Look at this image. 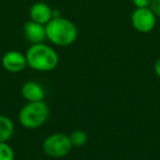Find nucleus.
<instances>
[{"label": "nucleus", "instance_id": "obj_1", "mask_svg": "<svg viewBox=\"0 0 160 160\" xmlns=\"http://www.w3.org/2000/svg\"><path fill=\"white\" fill-rule=\"evenodd\" d=\"M28 67L35 71L48 72L57 68L59 56L56 49L45 43L32 44L25 53Z\"/></svg>", "mask_w": 160, "mask_h": 160}, {"label": "nucleus", "instance_id": "obj_2", "mask_svg": "<svg viewBox=\"0 0 160 160\" xmlns=\"http://www.w3.org/2000/svg\"><path fill=\"white\" fill-rule=\"evenodd\" d=\"M46 40L55 46L67 47L73 44L78 38V29L72 21L64 17L53 18L46 25Z\"/></svg>", "mask_w": 160, "mask_h": 160}, {"label": "nucleus", "instance_id": "obj_3", "mask_svg": "<svg viewBox=\"0 0 160 160\" xmlns=\"http://www.w3.org/2000/svg\"><path fill=\"white\" fill-rule=\"evenodd\" d=\"M49 107L45 101L27 102L19 111V123L27 129H38L47 122Z\"/></svg>", "mask_w": 160, "mask_h": 160}, {"label": "nucleus", "instance_id": "obj_4", "mask_svg": "<svg viewBox=\"0 0 160 160\" xmlns=\"http://www.w3.org/2000/svg\"><path fill=\"white\" fill-rule=\"evenodd\" d=\"M43 152L51 158H64L72 149L69 135L64 133H53L47 136L42 144Z\"/></svg>", "mask_w": 160, "mask_h": 160}, {"label": "nucleus", "instance_id": "obj_5", "mask_svg": "<svg viewBox=\"0 0 160 160\" xmlns=\"http://www.w3.org/2000/svg\"><path fill=\"white\" fill-rule=\"evenodd\" d=\"M131 22L133 28L139 33H149L156 27L157 17L149 8H136L132 13Z\"/></svg>", "mask_w": 160, "mask_h": 160}, {"label": "nucleus", "instance_id": "obj_6", "mask_svg": "<svg viewBox=\"0 0 160 160\" xmlns=\"http://www.w3.org/2000/svg\"><path fill=\"white\" fill-rule=\"evenodd\" d=\"M1 65L3 69L10 73H19L28 67L25 54L19 51H8L1 58Z\"/></svg>", "mask_w": 160, "mask_h": 160}, {"label": "nucleus", "instance_id": "obj_7", "mask_svg": "<svg viewBox=\"0 0 160 160\" xmlns=\"http://www.w3.org/2000/svg\"><path fill=\"white\" fill-rule=\"evenodd\" d=\"M23 35L28 42L31 43V45L44 43L46 40L45 25L34 22L32 20L27 21L23 25Z\"/></svg>", "mask_w": 160, "mask_h": 160}, {"label": "nucleus", "instance_id": "obj_8", "mask_svg": "<svg viewBox=\"0 0 160 160\" xmlns=\"http://www.w3.org/2000/svg\"><path fill=\"white\" fill-rule=\"evenodd\" d=\"M30 20L46 25L53 19V9L45 2H35L30 8Z\"/></svg>", "mask_w": 160, "mask_h": 160}, {"label": "nucleus", "instance_id": "obj_9", "mask_svg": "<svg viewBox=\"0 0 160 160\" xmlns=\"http://www.w3.org/2000/svg\"><path fill=\"white\" fill-rule=\"evenodd\" d=\"M21 94L27 102H36V101H44L45 90L42 86L36 81L30 80L22 85Z\"/></svg>", "mask_w": 160, "mask_h": 160}, {"label": "nucleus", "instance_id": "obj_10", "mask_svg": "<svg viewBox=\"0 0 160 160\" xmlns=\"http://www.w3.org/2000/svg\"><path fill=\"white\" fill-rule=\"evenodd\" d=\"M14 124L10 118L0 114V142H7L13 136Z\"/></svg>", "mask_w": 160, "mask_h": 160}, {"label": "nucleus", "instance_id": "obj_11", "mask_svg": "<svg viewBox=\"0 0 160 160\" xmlns=\"http://www.w3.org/2000/svg\"><path fill=\"white\" fill-rule=\"evenodd\" d=\"M69 138L72 147H83L88 142V134L82 129H76L71 134H69Z\"/></svg>", "mask_w": 160, "mask_h": 160}, {"label": "nucleus", "instance_id": "obj_12", "mask_svg": "<svg viewBox=\"0 0 160 160\" xmlns=\"http://www.w3.org/2000/svg\"><path fill=\"white\" fill-rule=\"evenodd\" d=\"M14 150L8 142H0V160H14Z\"/></svg>", "mask_w": 160, "mask_h": 160}, {"label": "nucleus", "instance_id": "obj_13", "mask_svg": "<svg viewBox=\"0 0 160 160\" xmlns=\"http://www.w3.org/2000/svg\"><path fill=\"white\" fill-rule=\"evenodd\" d=\"M149 9L152 11V13L157 17V19H160V0H151Z\"/></svg>", "mask_w": 160, "mask_h": 160}, {"label": "nucleus", "instance_id": "obj_14", "mask_svg": "<svg viewBox=\"0 0 160 160\" xmlns=\"http://www.w3.org/2000/svg\"><path fill=\"white\" fill-rule=\"evenodd\" d=\"M132 2L136 8H149L151 0H132Z\"/></svg>", "mask_w": 160, "mask_h": 160}, {"label": "nucleus", "instance_id": "obj_15", "mask_svg": "<svg viewBox=\"0 0 160 160\" xmlns=\"http://www.w3.org/2000/svg\"><path fill=\"white\" fill-rule=\"evenodd\" d=\"M153 70H155V73L158 78L160 79V58H158L155 62V66H153Z\"/></svg>", "mask_w": 160, "mask_h": 160}]
</instances>
